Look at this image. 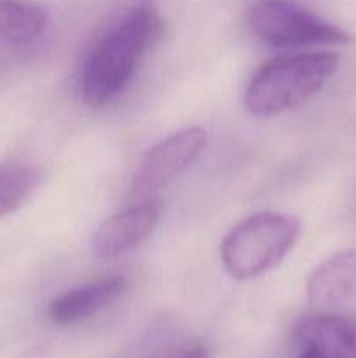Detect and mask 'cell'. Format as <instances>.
Returning a JSON list of instances; mask_svg holds the SVG:
<instances>
[{
    "mask_svg": "<svg viewBox=\"0 0 356 358\" xmlns=\"http://www.w3.org/2000/svg\"><path fill=\"white\" fill-rule=\"evenodd\" d=\"M49 16L28 0H0V48H27L44 35Z\"/></svg>",
    "mask_w": 356,
    "mask_h": 358,
    "instance_id": "obj_10",
    "label": "cell"
},
{
    "mask_svg": "<svg viewBox=\"0 0 356 358\" xmlns=\"http://www.w3.org/2000/svg\"><path fill=\"white\" fill-rule=\"evenodd\" d=\"M295 358H356V324L339 315H314L293 331Z\"/></svg>",
    "mask_w": 356,
    "mask_h": 358,
    "instance_id": "obj_7",
    "label": "cell"
},
{
    "mask_svg": "<svg viewBox=\"0 0 356 358\" xmlns=\"http://www.w3.org/2000/svg\"><path fill=\"white\" fill-rule=\"evenodd\" d=\"M171 358H208V348L202 345H194L185 348L184 352H180L178 355Z\"/></svg>",
    "mask_w": 356,
    "mask_h": 358,
    "instance_id": "obj_12",
    "label": "cell"
},
{
    "mask_svg": "<svg viewBox=\"0 0 356 358\" xmlns=\"http://www.w3.org/2000/svg\"><path fill=\"white\" fill-rule=\"evenodd\" d=\"M42 182V170L31 164L0 168V220L20 210Z\"/></svg>",
    "mask_w": 356,
    "mask_h": 358,
    "instance_id": "obj_11",
    "label": "cell"
},
{
    "mask_svg": "<svg viewBox=\"0 0 356 358\" xmlns=\"http://www.w3.org/2000/svg\"><path fill=\"white\" fill-rule=\"evenodd\" d=\"M161 203L147 199L121 210L105 220L93 236V252L100 259H114L138 247L159 224Z\"/></svg>",
    "mask_w": 356,
    "mask_h": 358,
    "instance_id": "obj_6",
    "label": "cell"
},
{
    "mask_svg": "<svg viewBox=\"0 0 356 358\" xmlns=\"http://www.w3.org/2000/svg\"><path fill=\"white\" fill-rule=\"evenodd\" d=\"M206 143H208V135L198 126L180 129L168 138L161 140L143 156L133 177V194H152L166 187L201 156Z\"/></svg>",
    "mask_w": 356,
    "mask_h": 358,
    "instance_id": "obj_5",
    "label": "cell"
},
{
    "mask_svg": "<svg viewBox=\"0 0 356 358\" xmlns=\"http://www.w3.org/2000/svg\"><path fill=\"white\" fill-rule=\"evenodd\" d=\"M126 287L128 282L122 276H107L68 290L49 304V320L59 327L87 320L117 301L124 294Z\"/></svg>",
    "mask_w": 356,
    "mask_h": 358,
    "instance_id": "obj_8",
    "label": "cell"
},
{
    "mask_svg": "<svg viewBox=\"0 0 356 358\" xmlns=\"http://www.w3.org/2000/svg\"><path fill=\"white\" fill-rule=\"evenodd\" d=\"M299 219L264 212L241 220L223 238L220 255L227 273L236 280H253L271 271L295 247Z\"/></svg>",
    "mask_w": 356,
    "mask_h": 358,
    "instance_id": "obj_3",
    "label": "cell"
},
{
    "mask_svg": "<svg viewBox=\"0 0 356 358\" xmlns=\"http://www.w3.org/2000/svg\"><path fill=\"white\" fill-rule=\"evenodd\" d=\"M143 2H152V0H143Z\"/></svg>",
    "mask_w": 356,
    "mask_h": 358,
    "instance_id": "obj_13",
    "label": "cell"
},
{
    "mask_svg": "<svg viewBox=\"0 0 356 358\" xmlns=\"http://www.w3.org/2000/svg\"><path fill=\"white\" fill-rule=\"evenodd\" d=\"M248 28L272 48L346 45L349 34L293 0H255L248 10Z\"/></svg>",
    "mask_w": 356,
    "mask_h": 358,
    "instance_id": "obj_4",
    "label": "cell"
},
{
    "mask_svg": "<svg viewBox=\"0 0 356 358\" xmlns=\"http://www.w3.org/2000/svg\"><path fill=\"white\" fill-rule=\"evenodd\" d=\"M339 66V55L302 52L271 59L251 77L244 107L255 117H274L320 93Z\"/></svg>",
    "mask_w": 356,
    "mask_h": 358,
    "instance_id": "obj_2",
    "label": "cell"
},
{
    "mask_svg": "<svg viewBox=\"0 0 356 358\" xmlns=\"http://www.w3.org/2000/svg\"><path fill=\"white\" fill-rule=\"evenodd\" d=\"M163 34V20L152 2H140L94 44L84 62L80 90L93 107L126 90L136 66Z\"/></svg>",
    "mask_w": 356,
    "mask_h": 358,
    "instance_id": "obj_1",
    "label": "cell"
},
{
    "mask_svg": "<svg viewBox=\"0 0 356 358\" xmlns=\"http://www.w3.org/2000/svg\"><path fill=\"white\" fill-rule=\"evenodd\" d=\"M356 292V250H341L314 268L307 280V297L318 308L346 303Z\"/></svg>",
    "mask_w": 356,
    "mask_h": 358,
    "instance_id": "obj_9",
    "label": "cell"
}]
</instances>
